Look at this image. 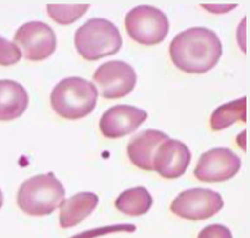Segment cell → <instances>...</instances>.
I'll list each match as a JSON object with an SVG mask.
<instances>
[{"mask_svg":"<svg viewBox=\"0 0 250 238\" xmlns=\"http://www.w3.org/2000/svg\"><path fill=\"white\" fill-rule=\"evenodd\" d=\"M125 29L134 41L152 46L165 40L170 22L166 14L160 9L151 5H139L125 16Z\"/></svg>","mask_w":250,"mask_h":238,"instance_id":"5b68a950","label":"cell"},{"mask_svg":"<svg viewBox=\"0 0 250 238\" xmlns=\"http://www.w3.org/2000/svg\"><path fill=\"white\" fill-rule=\"evenodd\" d=\"M21 59V52L15 43L0 36V66H13Z\"/></svg>","mask_w":250,"mask_h":238,"instance_id":"ac0fdd59","label":"cell"},{"mask_svg":"<svg viewBox=\"0 0 250 238\" xmlns=\"http://www.w3.org/2000/svg\"><path fill=\"white\" fill-rule=\"evenodd\" d=\"M154 204V199L144 186L128 189L123 191L115 200V207L120 212L129 216L145 215Z\"/></svg>","mask_w":250,"mask_h":238,"instance_id":"9a60e30c","label":"cell"},{"mask_svg":"<svg viewBox=\"0 0 250 238\" xmlns=\"http://www.w3.org/2000/svg\"><path fill=\"white\" fill-rule=\"evenodd\" d=\"M29 106V94L20 83L0 80V121H11L21 116Z\"/></svg>","mask_w":250,"mask_h":238,"instance_id":"4fadbf2b","label":"cell"},{"mask_svg":"<svg viewBox=\"0 0 250 238\" xmlns=\"http://www.w3.org/2000/svg\"><path fill=\"white\" fill-rule=\"evenodd\" d=\"M242 167V159L229 148H212L200 157L194 168V177L205 183L231 179Z\"/></svg>","mask_w":250,"mask_h":238,"instance_id":"9c48e42d","label":"cell"},{"mask_svg":"<svg viewBox=\"0 0 250 238\" xmlns=\"http://www.w3.org/2000/svg\"><path fill=\"white\" fill-rule=\"evenodd\" d=\"M98 90L89 80L80 77L64 78L51 93V106L66 120H80L91 114L97 105Z\"/></svg>","mask_w":250,"mask_h":238,"instance_id":"7a4b0ae2","label":"cell"},{"mask_svg":"<svg viewBox=\"0 0 250 238\" xmlns=\"http://www.w3.org/2000/svg\"><path fill=\"white\" fill-rule=\"evenodd\" d=\"M123 38L112 21L93 18L85 21L75 34V46L87 61H98L115 55L122 48Z\"/></svg>","mask_w":250,"mask_h":238,"instance_id":"277c9868","label":"cell"},{"mask_svg":"<svg viewBox=\"0 0 250 238\" xmlns=\"http://www.w3.org/2000/svg\"><path fill=\"white\" fill-rule=\"evenodd\" d=\"M115 231H135V226L134 225H120V226H112V227H103L99 230H93L91 232H85L82 235H77L72 238H91L94 237L99 233V235H104L106 232H115Z\"/></svg>","mask_w":250,"mask_h":238,"instance_id":"ffe728a7","label":"cell"},{"mask_svg":"<svg viewBox=\"0 0 250 238\" xmlns=\"http://www.w3.org/2000/svg\"><path fill=\"white\" fill-rule=\"evenodd\" d=\"M89 9L88 4H50L47 5V14L51 19L60 25H69L82 18Z\"/></svg>","mask_w":250,"mask_h":238,"instance_id":"e0dca14e","label":"cell"},{"mask_svg":"<svg viewBox=\"0 0 250 238\" xmlns=\"http://www.w3.org/2000/svg\"><path fill=\"white\" fill-rule=\"evenodd\" d=\"M224 202L222 195L210 189L193 188L182 191L171 204V211L182 219L198 221L218 214Z\"/></svg>","mask_w":250,"mask_h":238,"instance_id":"8992f818","label":"cell"},{"mask_svg":"<svg viewBox=\"0 0 250 238\" xmlns=\"http://www.w3.org/2000/svg\"><path fill=\"white\" fill-rule=\"evenodd\" d=\"M147 119V112L131 105H115L99 120V130L106 138H120L138 130Z\"/></svg>","mask_w":250,"mask_h":238,"instance_id":"30bf717a","label":"cell"},{"mask_svg":"<svg viewBox=\"0 0 250 238\" xmlns=\"http://www.w3.org/2000/svg\"><path fill=\"white\" fill-rule=\"evenodd\" d=\"M197 238H233L231 231L224 225H209L198 233Z\"/></svg>","mask_w":250,"mask_h":238,"instance_id":"d6986e66","label":"cell"},{"mask_svg":"<svg viewBox=\"0 0 250 238\" xmlns=\"http://www.w3.org/2000/svg\"><path fill=\"white\" fill-rule=\"evenodd\" d=\"M93 80L103 98L119 99L133 92L136 84V73L126 62L109 61L97 68Z\"/></svg>","mask_w":250,"mask_h":238,"instance_id":"ba28073f","label":"cell"},{"mask_svg":"<svg viewBox=\"0 0 250 238\" xmlns=\"http://www.w3.org/2000/svg\"><path fill=\"white\" fill-rule=\"evenodd\" d=\"M14 41L25 58L32 62L48 58L57 46L56 34L52 27L41 21H30L20 26Z\"/></svg>","mask_w":250,"mask_h":238,"instance_id":"52a82bcc","label":"cell"},{"mask_svg":"<svg viewBox=\"0 0 250 238\" xmlns=\"http://www.w3.org/2000/svg\"><path fill=\"white\" fill-rule=\"evenodd\" d=\"M168 140L166 133L157 130H146L131 138L128 145V156L134 165L143 170H154L152 162L159 146Z\"/></svg>","mask_w":250,"mask_h":238,"instance_id":"7c38bea8","label":"cell"},{"mask_svg":"<svg viewBox=\"0 0 250 238\" xmlns=\"http://www.w3.org/2000/svg\"><path fill=\"white\" fill-rule=\"evenodd\" d=\"M98 196L94 193H78L66 199L60 206V225L62 228H71L82 222L94 211L98 205Z\"/></svg>","mask_w":250,"mask_h":238,"instance_id":"5bb4252c","label":"cell"},{"mask_svg":"<svg viewBox=\"0 0 250 238\" xmlns=\"http://www.w3.org/2000/svg\"><path fill=\"white\" fill-rule=\"evenodd\" d=\"M66 189L53 173L39 174L20 185L16 202L30 216H47L64 200Z\"/></svg>","mask_w":250,"mask_h":238,"instance_id":"3957f363","label":"cell"},{"mask_svg":"<svg viewBox=\"0 0 250 238\" xmlns=\"http://www.w3.org/2000/svg\"><path fill=\"white\" fill-rule=\"evenodd\" d=\"M3 204H4V195H3V191L0 190V209L3 207Z\"/></svg>","mask_w":250,"mask_h":238,"instance_id":"44dd1931","label":"cell"},{"mask_svg":"<svg viewBox=\"0 0 250 238\" xmlns=\"http://www.w3.org/2000/svg\"><path fill=\"white\" fill-rule=\"evenodd\" d=\"M238 121H247V98L233 100L217 108L210 116L213 131H222Z\"/></svg>","mask_w":250,"mask_h":238,"instance_id":"2e32d148","label":"cell"},{"mask_svg":"<svg viewBox=\"0 0 250 238\" xmlns=\"http://www.w3.org/2000/svg\"><path fill=\"white\" fill-rule=\"evenodd\" d=\"M191 158V151L184 142L168 138L159 146L154 156L152 167L161 177L176 179L186 173Z\"/></svg>","mask_w":250,"mask_h":238,"instance_id":"8fae6325","label":"cell"},{"mask_svg":"<svg viewBox=\"0 0 250 238\" xmlns=\"http://www.w3.org/2000/svg\"><path fill=\"white\" fill-rule=\"evenodd\" d=\"M171 61L185 73L202 74L216 67L223 53L217 34L207 27H191L170 43Z\"/></svg>","mask_w":250,"mask_h":238,"instance_id":"6da1fadb","label":"cell"}]
</instances>
